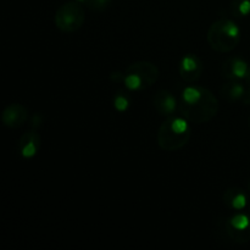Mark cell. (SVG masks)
Returning a JSON list of instances; mask_svg holds the SVG:
<instances>
[{
  "label": "cell",
  "instance_id": "cell-2",
  "mask_svg": "<svg viewBox=\"0 0 250 250\" xmlns=\"http://www.w3.org/2000/svg\"><path fill=\"white\" fill-rule=\"evenodd\" d=\"M192 136L188 120L183 116H168L158 132V144L163 150L176 151L187 146Z\"/></svg>",
  "mask_w": 250,
  "mask_h": 250
},
{
  "label": "cell",
  "instance_id": "cell-19",
  "mask_svg": "<svg viewBox=\"0 0 250 250\" xmlns=\"http://www.w3.org/2000/svg\"><path fill=\"white\" fill-rule=\"evenodd\" d=\"M78 1H85V0H78Z\"/></svg>",
  "mask_w": 250,
  "mask_h": 250
},
{
  "label": "cell",
  "instance_id": "cell-9",
  "mask_svg": "<svg viewBox=\"0 0 250 250\" xmlns=\"http://www.w3.org/2000/svg\"><path fill=\"white\" fill-rule=\"evenodd\" d=\"M248 63L241 58H229L222 63L221 73L229 80H242L249 75Z\"/></svg>",
  "mask_w": 250,
  "mask_h": 250
},
{
  "label": "cell",
  "instance_id": "cell-6",
  "mask_svg": "<svg viewBox=\"0 0 250 250\" xmlns=\"http://www.w3.org/2000/svg\"><path fill=\"white\" fill-rule=\"evenodd\" d=\"M204 66L199 56L195 54H187L183 56L180 63V76L187 83H194L202 76Z\"/></svg>",
  "mask_w": 250,
  "mask_h": 250
},
{
  "label": "cell",
  "instance_id": "cell-14",
  "mask_svg": "<svg viewBox=\"0 0 250 250\" xmlns=\"http://www.w3.org/2000/svg\"><path fill=\"white\" fill-rule=\"evenodd\" d=\"M229 10L236 17L248 16L250 15V0H232Z\"/></svg>",
  "mask_w": 250,
  "mask_h": 250
},
{
  "label": "cell",
  "instance_id": "cell-16",
  "mask_svg": "<svg viewBox=\"0 0 250 250\" xmlns=\"http://www.w3.org/2000/svg\"><path fill=\"white\" fill-rule=\"evenodd\" d=\"M84 4L93 11H104L111 4V0H85Z\"/></svg>",
  "mask_w": 250,
  "mask_h": 250
},
{
  "label": "cell",
  "instance_id": "cell-17",
  "mask_svg": "<svg viewBox=\"0 0 250 250\" xmlns=\"http://www.w3.org/2000/svg\"><path fill=\"white\" fill-rule=\"evenodd\" d=\"M32 126H33L34 128L41 126V116H39V115H34L33 116V124H32Z\"/></svg>",
  "mask_w": 250,
  "mask_h": 250
},
{
  "label": "cell",
  "instance_id": "cell-20",
  "mask_svg": "<svg viewBox=\"0 0 250 250\" xmlns=\"http://www.w3.org/2000/svg\"><path fill=\"white\" fill-rule=\"evenodd\" d=\"M249 78H250V72H249Z\"/></svg>",
  "mask_w": 250,
  "mask_h": 250
},
{
  "label": "cell",
  "instance_id": "cell-4",
  "mask_svg": "<svg viewBox=\"0 0 250 250\" xmlns=\"http://www.w3.org/2000/svg\"><path fill=\"white\" fill-rule=\"evenodd\" d=\"M85 21V12L83 7L76 1H68L61 5L55 12L54 22L56 28L65 33H72L82 28Z\"/></svg>",
  "mask_w": 250,
  "mask_h": 250
},
{
  "label": "cell",
  "instance_id": "cell-3",
  "mask_svg": "<svg viewBox=\"0 0 250 250\" xmlns=\"http://www.w3.org/2000/svg\"><path fill=\"white\" fill-rule=\"evenodd\" d=\"M207 39L212 50L222 54L231 53L241 42V29L232 20L220 19L210 26Z\"/></svg>",
  "mask_w": 250,
  "mask_h": 250
},
{
  "label": "cell",
  "instance_id": "cell-5",
  "mask_svg": "<svg viewBox=\"0 0 250 250\" xmlns=\"http://www.w3.org/2000/svg\"><path fill=\"white\" fill-rule=\"evenodd\" d=\"M220 231L233 243H247L250 241V219L244 214H236L222 221Z\"/></svg>",
  "mask_w": 250,
  "mask_h": 250
},
{
  "label": "cell",
  "instance_id": "cell-1",
  "mask_svg": "<svg viewBox=\"0 0 250 250\" xmlns=\"http://www.w3.org/2000/svg\"><path fill=\"white\" fill-rule=\"evenodd\" d=\"M219 100L208 88L190 85L183 90L180 112L192 124L200 125L211 121L219 112Z\"/></svg>",
  "mask_w": 250,
  "mask_h": 250
},
{
  "label": "cell",
  "instance_id": "cell-7",
  "mask_svg": "<svg viewBox=\"0 0 250 250\" xmlns=\"http://www.w3.org/2000/svg\"><path fill=\"white\" fill-rule=\"evenodd\" d=\"M28 120V111L21 104H10L4 109L1 114V122L7 128H20Z\"/></svg>",
  "mask_w": 250,
  "mask_h": 250
},
{
  "label": "cell",
  "instance_id": "cell-11",
  "mask_svg": "<svg viewBox=\"0 0 250 250\" xmlns=\"http://www.w3.org/2000/svg\"><path fill=\"white\" fill-rule=\"evenodd\" d=\"M154 106L156 111L163 116H171L176 111L177 100L168 90H160L154 97Z\"/></svg>",
  "mask_w": 250,
  "mask_h": 250
},
{
  "label": "cell",
  "instance_id": "cell-12",
  "mask_svg": "<svg viewBox=\"0 0 250 250\" xmlns=\"http://www.w3.org/2000/svg\"><path fill=\"white\" fill-rule=\"evenodd\" d=\"M224 203L231 209L241 211L247 205V195L241 188H229L224 194Z\"/></svg>",
  "mask_w": 250,
  "mask_h": 250
},
{
  "label": "cell",
  "instance_id": "cell-13",
  "mask_svg": "<svg viewBox=\"0 0 250 250\" xmlns=\"http://www.w3.org/2000/svg\"><path fill=\"white\" fill-rule=\"evenodd\" d=\"M246 93V88L239 82L226 83L221 88L222 97L229 100V102H236V100L242 99V98H244Z\"/></svg>",
  "mask_w": 250,
  "mask_h": 250
},
{
  "label": "cell",
  "instance_id": "cell-10",
  "mask_svg": "<svg viewBox=\"0 0 250 250\" xmlns=\"http://www.w3.org/2000/svg\"><path fill=\"white\" fill-rule=\"evenodd\" d=\"M42 139L37 131L31 129L21 136L19 141V151L24 159H31L38 154Z\"/></svg>",
  "mask_w": 250,
  "mask_h": 250
},
{
  "label": "cell",
  "instance_id": "cell-15",
  "mask_svg": "<svg viewBox=\"0 0 250 250\" xmlns=\"http://www.w3.org/2000/svg\"><path fill=\"white\" fill-rule=\"evenodd\" d=\"M114 106L117 111L124 112L128 109L129 99L122 92H119L114 98Z\"/></svg>",
  "mask_w": 250,
  "mask_h": 250
},
{
  "label": "cell",
  "instance_id": "cell-8",
  "mask_svg": "<svg viewBox=\"0 0 250 250\" xmlns=\"http://www.w3.org/2000/svg\"><path fill=\"white\" fill-rule=\"evenodd\" d=\"M126 72L138 76L143 82L144 88L151 87L159 78V68L150 61H137L127 67Z\"/></svg>",
  "mask_w": 250,
  "mask_h": 250
},
{
  "label": "cell",
  "instance_id": "cell-18",
  "mask_svg": "<svg viewBox=\"0 0 250 250\" xmlns=\"http://www.w3.org/2000/svg\"><path fill=\"white\" fill-rule=\"evenodd\" d=\"M248 124H249V128H250V117H249V121H248Z\"/></svg>",
  "mask_w": 250,
  "mask_h": 250
}]
</instances>
